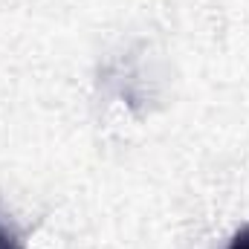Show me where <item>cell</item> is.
<instances>
[{"mask_svg": "<svg viewBox=\"0 0 249 249\" xmlns=\"http://www.w3.org/2000/svg\"><path fill=\"white\" fill-rule=\"evenodd\" d=\"M0 249H23V241L6 223H0Z\"/></svg>", "mask_w": 249, "mask_h": 249, "instance_id": "1", "label": "cell"}, {"mask_svg": "<svg viewBox=\"0 0 249 249\" xmlns=\"http://www.w3.org/2000/svg\"><path fill=\"white\" fill-rule=\"evenodd\" d=\"M229 249H249V223L232 238V244H229Z\"/></svg>", "mask_w": 249, "mask_h": 249, "instance_id": "2", "label": "cell"}]
</instances>
